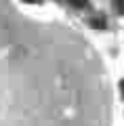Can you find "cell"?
Wrapping results in <instances>:
<instances>
[{"instance_id": "cell-1", "label": "cell", "mask_w": 124, "mask_h": 126, "mask_svg": "<svg viewBox=\"0 0 124 126\" xmlns=\"http://www.w3.org/2000/svg\"><path fill=\"white\" fill-rule=\"evenodd\" d=\"M67 4H71L74 9H86L89 6V0H67Z\"/></svg>"}, {"instance_id": "cell-2", "label": "cell", "mask_w": 124, "mask_h": 126, "mask_svg": "<svg viewBox=\"0 0 124 126\" xmlns=\"http://www.w3.org/2000/svg\"><path fill=\"white\" fill-rule=\"evenodd\" d=\"M114 9L118 11L120 15H124V0H114Z\"/></svg>"}, {"instance_id": "cell-4", "label": "cell", "mask_w": 124, "mask_h": 126, "mask_svg": "<svg viewBox=\"0 0 124 126\" xmlns=\"http://www.w3.org/2000/svg\"><path fill=\"white\" fill-rule=\"evenodd\" d=\"M120 93H122V99H124V80L120 82Z\"/></svg>"}, {"instance_id": "cell-3", "label": "cell", "mask_w": 124, "mask_h": 126, "mask_svg": "<svg viewBox=\"0 0 124 126\" xmlns=\"http://www.w3.org/2000/svg\"><path fill=\"white\" fill-rule=\"evenodd\" d=\"M90 23H93L95 27H103V25H105V19H103V17H101V19H93Z\"/></svg>"}]
</instances>
